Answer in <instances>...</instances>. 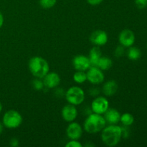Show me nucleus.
<instances>
[{
  "label": "nucleus",
  "mask_w": 147,
  "mask_h": 147,
  "mask_svg": "<svg viewBox=\"0 0 147 147\" xmlns=\"http://www.w3.org/2000/svg\"><path fill=\"white\" fill-rule=\"evenodd\" d=\"M122 137V128L116 124L105 126L102 130V142L109 147L116 146L120 142Z\"/></svg>",
  "instance_id": "f257e3e1"
},
{
  "label": "nucleus",
  "mask_w": 147,
  "mask_h": 147,
  "mask_svg": "<svg viewBox=\"0 0 147 147\" xmlns=\"http://www.w3.org/2000/svg\"><path fill=\"white\" fill-rule=\"evenodd\" d=\"M28 67L31 74L37 78H43L50 72V66L47 60L38 56L30 59Z\"/></svg>",
  "instance_id": "f03ea898"
},
{
  "label": "nucleus",
  "mask_w": 147,
  "mask_h": 147,
  "mask_svg": "<svg viewBox=\"0 0 147 147\" xmlns=\"http://www.w3.org/2000/svg\"><path fill=\"white\" fill-rule=\"evenodd\" d=\"M106 121L100 114L90 113L84 122V129L89 134H96L101 131L106 126Z\"/></svg>",
  "instance_id": "7ed1b4c3"
},
{
  "label": "nucleus",
  "mask_w": 147,
  "mask_h": 147,
  "mask_svg": "<svg viewBox=\"0 0 147 147\" xmlns=\"http://www.w3.org/2000/svg\"><path fill=\"white\" fill-rule=\"evenodd\" d=\"M22 123V116L15 110L7 111L3 116L2 123L7 129L18 128Z\"/></svg>",
  "instance_id": "20e7f679"
},
{
  "label": "nucleus",
  "mask_w": 147,
  "mask_h": 147,
  "mask_svg": "<svg viewBox=\"0 0 147 147\" xmlns=\"http://www.w3.org/2000/svg\"><path fill=\"white\" fill-rule=\"evenodd\" d=\"M66 100L69 103L74 106H78L83 103L85 100V93L81 88L78 86H72L66 91Z\"/></svg>",
  "instance_id": "39448f33"
},
{
  "label": "nucleus",
  "mask_w": 147,
  "mask_h": 147,
  "mask_svg": "<svg viewBox=\"0 0 147 147\" xmlns=\"http://www.w3.org/2000/svg\"><path fill=\"white\" fill-rule=\"evenodd\" d=\"M87 80L94 85H98L104 80V74L102 70L96 66H91L88 69Z\"/></svg>",
  "instance_id": "423d86ee"
},
{
  "label": "nucleus",
  "mask_w": 147,
  "mask_h": 147,
  "mask_svg": "<svg viewBox=\"0 0 147 147\" xmlns=\"http://www.w3.org/2000/svg\"><path fill=\"white\" fill-rule=\"evenodd\" d=\"M109 108V102L103 96H97L91 103V110L97 114H103Z\"/></svg>",
  "instance_id": "0eeeda50"
},
{
  "label": "nucleus",
  "mask_w": 147,
  "mask_h": 147,
  "mask_svg": "<svg viewBox=\"0 0 147 147\" xmlns=\"http://www.w3.org/2000/svg\"><path fill=\"white\" fill-rule=\"evenodd\" d=\"M135 34L132 30L125 29L122 30L119 36V41L125 47H131L135 42Z\"/></svg>",
  "instance_id": "6e6552de"
},
{
  "label": "nucleus",
  "mask_w": 147,
  "mask_h": 147,
  "mask_svg": "<svg viewBox=\"0 0 147 147\" xmlns=\"http://www.w3.org/2000/svg\"><path fill=\"white\" fill-rule=\"evenodd\" d=\"M109 37L107 33L103 30H96L90 36V40L96 46H103L108 42Z\"/></svg>",
  "instance_id": "1a4fd4ad"
},
{
  "label": "nucleus",
  "mask_w": 147,
  "mask_h": 147,
  "mask_svg": "<svg viewBox=\"0 0 147 147\" xmlns=\"http://www.w3.org/2000/svg\"><path fill=\"white\" fill-rule=\"evenodd\" d=\"M66 134L70 140H78L83 134L81 126L76 122H70L66 129Z\"/></svg>",
  "instance_id": "9d476101"
},
{
  "label": "nucleus",
  "mask_w": 147,
  "mask_h": 147,
  "mask_svg": "<svg viewBox=\"0 0 147 147\" xmlns=\"http://www.w3.org/2000/svg\"><path fill=\"white\" fill-rule=\"evenodd\" d=\"M73 65L76 70L86 71L90 67V60L86 56L78 55L73 59Z\"/></svg>",
  "instance_id": "9b49d317"
},
{
  "label": "nucleus",
  "mask_w": 147,
  "mask_h": 147,
  "mask_svg": "<svg viewBox=\"0 0 147 147\" xmlns=\"http://www.w3.org/2000/svg\"><path fill=\"white\" fill-rule=\"evenodd\" d=\"M63 119L67 122H73L78 116V110L74 105L67 104L63 108L61 111Z\"/></svg>",
  "instance_id": "f8f14e48"
},
{
  "label": "nucleus",
  "mask_w": 147,
  "mask_h": 147,
  "mask_svg": "<svg viewBox=\"0 0 147 147\" xmlns=\"http://www.w3.org/2000/svg\"><path fill=\"white\" fill-rule=\"evenodd\" d=\"M60 77L57 73L55 72H49L44 78H43V83L45 87L47 88H55L60 85Z\"/></svg>",
  "instance_id": "ddd939ff"
},
{
  "label": "nucleus",
  "mask_w": 147,
  "mask_h": 147,
  "mask_svg": "<svg viewBox=\"0 0 147 147\" xmlns=\"http://www.w3.org/2000/svg\"><path fill=\"white\" fill-rule=\"evenodd\" d=\"M104 119L110 124H117L120 121L121 114L119 111L115 109H108L104 113Z\"/></svg>",
  "instance_id": "4468645a"
},
{
  "label": "nucleus",
  "mask_w": 147,
  "mask_h": 147,
  "mask_svg": "<svg viewBox=\"0 0 147 147\" xmlns=\"http://www.w3.org/2000/svg\"><path fill=\"white\" fill-rule=\"evenodd\" d=\"M118 88H119V86H118V83L115 80H109L103 85V93L106 96L111 97V96L116 94Z\"/></svg>",
  "instance_id": "2eb2a0df"
},
{
  "label": "nucleus",
  "mask_w": 147,
  "mask_h": 147,
  "mask_svg": "<svg viewBox=\"0 0 147 147\" xmlns=\"http://www.w3.org/2000/svg\"><path fill=\"white\" fill-rule=\"evenodd\" d=\"M102 56V52L98 46H95L89 52V60H90V65L96 66L99 59Z\"/></svg>",
  "instance_id": "dca6fc26"
},
{
  "label": "nucleus",
  "mask_w": 147,
  "mask_h": 147,
  "mask_svg": "<svg viewBox=\"0 0 147 147\" xmlns=\"http://www.w3.org/2000/svg\"><path fill=\"white\" fill-rule=\"evenodd\" d=\"M112 65H113V61L111 59L108 57L101 56L98 62L96 67L100 68L101 70H109L112 67Z\"/></svg>",
  "instance_id": "f3484780"
},
{
  "label": "nucleus",
  "mask_w": 147,
  "mask_h": 147,
  "mask_svg": "<svg viewBox=\"0 0 147 147\" xmlns=\"http://www.w3.org/2000/svg\"><path fill=\"white\" fill-rule=\"evenodd\" d=\"M128 58L133 61L138 60L142 56V52L140 49L136 47H129V49L127 52Z\"/></svg>",
  "instance_id": "a211bd4d"
},
{
  "label": "nucleus",
  "mask_w": 147,
  "mask_h": 147,
  "mask_svg": "<svg viewBox=\"0 0 147 147\" xmlns=\"http://www.w3.org/2000/svg\"><path fill=\"white\" fill-rule=\"evenodd\" d=\"M120 121L125 126H129L133 124V123L134 122V118L133 115H131V113H125L121 115Z\"/></svg>",
  "instance_id": "6ab92c4d"
},
{
  "label": "nucleus",
  "mask_w": 147,
  "mask_h": 147,
  "mask_svg": "<svg viewBox=\"0 0 147 147\" xmlns=\"http://www.w3.org/2000/svg\"><path fill=\"white\" fill-rule=\"evenodd\" d=\"M73 80L76 83L82 84L87 80V75L85 73V71L77 70V72H76L73 75Z\"/></svg>",
  "instance_id": "aec40b11"
},
{
  "label": "nucleus",
  "mask_w": 147,
  "mask_h": 147,
  "mask_svg": "<svg viewBox=\"0 0 147 147\" xmlns=\"http://www.w3.org/2000/svg\"><path fill=\"white\" fill-rule=\"evenodd\" d=\"M57 0H40V5L43 9H50L55 5Z\"/></svg>",
  "instance_id": "412c9836"
},
{
  "label": "nucleus",
  "mask_w": 147,
  "mask_h": 147,
  "mask_svg": "<svg viewBox=\"0 0 147 147\" xmlns=\"http://www.w3.org/2000/svg\"><path fill=\"white\" fill-rule=\"evenodd\" d=\"M32 87L36 90H41L44 89L45 85L43 81L40 80V78H35L32 81Z\"/></svg>",
  "instance_id": "4be33fe9"
},
{
  "label": "nucleus",
  "mask_w": 147,
  "mask_h": 147,
  "mask_svg": "<svg viewBox=\"0 0 147 147\" xmlns=\"http://www.w3.org/2000/svg\"><path fill=\"white\" fill-rule=\"evenodd\" d=\"M124 47H123V46L121 45L119 46H118V47L116 48V50H115V52H114L115 56L117 57H122V56H123L125 53Z\"/></svg>",
  "instance_id": "5701e85b"
},
{
  "label": "nucleus",
  "mask_w": 147,
  "mask_h": 147,
  "mask_svg": "<svg viewBox=\"0 0 147 147\" xmlns=\"http://www.w3.org/2000/svg\"><path fill=\"white\" fill-rule=\"evenodd\" d=\"M135 4L139 9H143L147 7V0H135Z\"/></svg>",
  "instance_id": "b1692460"
},
{
  "label": "nucleus",
  "mask_w": 147,
  "mask_h": 147,
  "mask_svg": "<svg viewBox=\"0 0 147 147\" xmlns=\"http://www.w3.org/2000/svg\"><path fill=\"white\" fill-rule=\"evenodd\" d=\"M65 147H83V145L78 140H71L66 144Z\"/></svg>",
  "instance_id": "393cba45"
},
{
  "label": "nucleus",
  "mask_w": 147,
  "mask_h": 147,
  "mask_svg": "<svg viewBox=\"0 0 147 147\" xmlns=\"http://www.w3.org/2000/svg\"><path fill=\"white\" fill-rule=\"evenodd\" d=\"M9 144L10 146L12 147H18L20 146V142H19L18 139H16V138H12V139L10 140Z\"/></svg>",
  "instance_id": "a878e982"
},
{
  "label": "nucleus",
  "mask_w": 147,
  "mask_h": 147,
  "mask_svg": "<svg viewBox=\"0 0 147 147\" xmlns=\"http://www.w3.org/2000/svg\"><path fill=\"white\" fill-rule=\"evenodd\" d=\"M90 93L93 96H96L97 97L99 95V93H100V90H99V88H93L90 89Z\"/></svg>",
  "instance_id": "bb28decb"
},
{
  "label": "nucleus",
  "mask_w": 147,
  "mask_h": 147,
  "mask_svg": "<svg viewBox=\"0 0 147 147\" xmlns=\"http://www.w3.org/2000/svg\"><path fill=\"white\" fill-rule=\"evenodd\" d=\"M103 1V0H87L88 3L92 6L99 5L100 3H102V1Z\"/></svg>",
  "instance_id": "cd10ccee"
},
{
  "label": "nucleus",
  "mask_w": 147,
  "mask_h": 147,
  "mask_svg": "<svg viewBox=\"0 0 147 147\" xmlns=\"http://www.w3.org/2000/svg\"><path fill=\"white\" fill-rule=\"evenodd\" d=\"M128 136H129V131H128V129L122 128V137L127 138Z\"/></svg>",
  "instance_id": "c85d7f7f"
},
{
  "label": "nucleus",
  "mask_w": 147,
  "mask_h": 147,
  "mask_svg": "<svg viewBox=\"0 0 147 147\" xmlns=\"http://www.w3.org/2000/svg\"><path fill=\"white\" fill-rule=\"evenodd\" d=\"M3 24H4V17H3V14L0 11V29L3 26Z\"/></svg>",
  "instance_id": "c756f323"
},
{
  "label": "nucleus",
  "mask_w": 147,
  "mask_h": 147,
  "mask_svg": "<svg viewBox=\"0 0 147 147\" xmlns=\"http://www.w3.org/2000/svg\"><path fill=\"white\" fill-rule=\"evenodd\" d=\"M3 131H4V125L2 123H0V135L3 133Z\"/></svg>",
  "instance_id": "7c9ffc66"
},
{
  "label": "nucleus",
  "mask_w": 147,
  "mask_h": 147,
  "mask_svg": "<svg viewBox=\"0 0 147 147\" xmlns=\"http://www.w3.org/2000/svg\"><path fill=\"white\" fill-rule=\"evenodd\" d=\"M2 104L1 103V102H0V113H1V111H2Z\"/></svg>",
  "instance_id": "2f4dec72"
}]
</instances>
